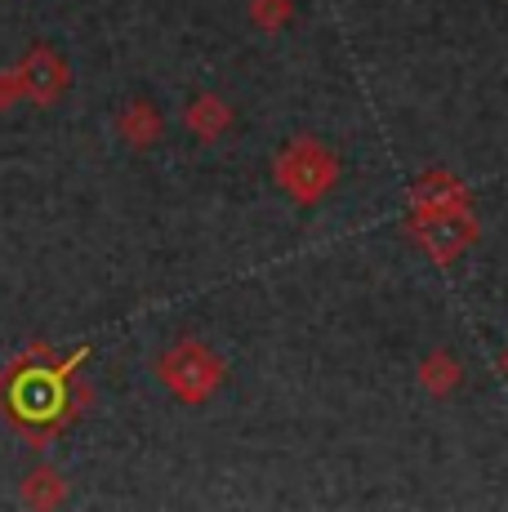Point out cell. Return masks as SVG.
I'll return each mask as SVG.
<instances>
[{"label":"cell","mask_w":508,"mask_h":512,"mask_svg":"<svg viewBox=\"0 0 508 512\" xmlns=\"http://www.w3.org/2000/svg\"><path fill=\"white\" fill-rule=\"evenodd\" d=\"M250 18H254V27H263V32H277V27H286V18H290V0H250Z\"/></svg>","instance_id":"8"},{"label":"cell","mask_w":508,"mask_h":512,"mask_svg":"<svg viewBox=\"0 0 508 512\" xmlns=\"http://www.w3.org/2000/svg\"><path fill=\"white\" fill-rule=\"evenodd\" d=\"M116 125H121V139L130 143V147H152L165 134L161 112H156L148 98H134V103L125 107L121 116H116Z\"/></svg>","instance_id":"6"},{"label":"cell","mask_w":508,"mask_h":512,"mask_svg":"<svg viewBox=\"0 0 508 512\" xmlns=\"http://www.w3.org/2000/svg\"><path fill=\"white\" fill-rule=\"evenodd\" d=\"M156 374H161L165 392H170L174 401H183V406H205V401L223 388V374L228 370H223L219 352H210L205 343L179 339V343H170V348L161 352Z\"/></svg>","instance_id":"2"},{"label":"cell","mask_w":508,"mask_h":512,"mask_svg":"<svg viewBox=\"0 0 508 512\" xmlns=\"http://www.w3.org/2000/svg\"><path fill=\"white\" fill-rule=\"evenodd\" d=\"M0 392H5V383H0Z\"/></svg>","instance_id":"10"},{"label":"cell","mask_w":508,"mask_h":512,"mask_svg":"<svg viewBox=\"0 0 508 512\" xmlns=\"http://www.w3.org/2000/svg\"><path fill=\"white\" fill-rule=\"evenodd\" d=\"M504 361H508V357H504Z\"/></svg>","instance_id":"11"},{"label":"cell","mask_w":508,"mask_h":512,"mask_svg":"<svg viewBox=\"0 0 508 512\" xmlns=\"http://www.w3.org/2000/svg\"><path fill=\"white\" fill-rule=\"evenodd\" d=\"M18 98H27V94H23V81H18V67H9V72H0V112L14 107Z\"/></svg>","instance_id":"9"},{"label":"cell","mask_w":508,"mask_h":512,"mask_svg":"<svg viewBox=\"0 0 508 512\" xmlns=\"http://www.w3.org/2000/svg\"><path fill=\"white\" fill-rule=\"evenodd\" d=\"M90 357V352H76V357H67L63 366H54L50 352L36 348L32 357H23L14 366L5 383V401H9V415H14L18 428L36 432V437H45V432L63 428L67 419H72V370L81 366V361Z\"/></svg>","instance_id":"1"},{"label":"cell","mask_w":508,"mask_h":512,"mask_svg":"<svg viewBox=\"0 0 508 512\" xmlns=\"http://www.w3.org/2000/svg\"><path fill=\"white\" fill-rule=\"evenodd\" d=\"M18 81H23V94L36 107H54L72 85V67L63 63V54L54 45H32L18 63Z\"/></svg>","instance_id":"4"},{"label":"cell","mask_w":508,"mask_h":512,"mask_svg":"<svg viewBox=\"0 0 508 512\" xmlns=\"http://www.w3.org/2000/svg\"><path fill=\"white\" fill-rule=\"evenodd\" d=\"M277 183L286 187L295 201H317V196H326L330 183H335V156L312 139L290 143L286 152L277 156Z\"/></svg>","instance_id":"3"},{"label":"cell","mask_w":508,"mask_h":512,"mask_svg":"<svg viewBox=\"0 0 508 512\" xmlns=\"http://www.w3.org/2000/svg\"><path fill=\"white\" fill-rule=\"evenodd\" d=\"M183 125H188L201 143H210L232 125V112H228V103H223L219 94H197L188 103V112H183Z\"/></svg>","instance_id":"5"},{"label":"cell","mask_w":508,"mask_h":512,"mask_svg":"<svg viewBox=\"0 0 508 512\" xmlns=\"http://www.w3.org/2000/svg\"><path fill=\"white\" fill-rule=\"evenodd\" d=\"M67 499V481L58 477V468H32L23 477V504L32 508H58Z\"/></svg>","instance_id":"7"}]
</instances>
